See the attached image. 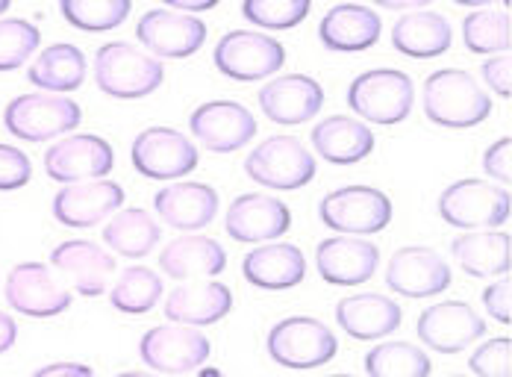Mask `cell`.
Returning <instances> with one entry per match:
<instances>
[{"label": "cell", "instance_id": "cell-51", "mask_svg": "<svg viewBox=\"0 0 512 377\" xmlns=\"http://www.w3.org/2000/svg\"><path fill=\"white\" fill-rule=\"evenodd\" d=\"M327 377H354V375H327Z\"/></svg>", "mask_w": 512, "mask_h": 377}, {"label": "cell", "instance_id": "cell-7", "mask_svg": "<svg viewBox=\"0 0 512 377\" xmlns=\"http://www.w3.org/2000/svg\"><path fill=\"white\" fill-rule=\"evenodd\" d=\"M318 218L342 236H371L389 227L392 201L371 186H345L321 198Z\"/></svg>", "mask_w": 512, "mask_h": 377}, {"label": "cell", "instance_id": "cell-23", "mask_svg": "<svg viewBox=\"0 0 512 377\" xmlns=\"http://www.w3.org/2000/svg\"><path fill=\"white\" fill-rule=\"evenodd\" d=\"M318 36H321L324 48H330L336 54L368 51L380 39V15L371 6L339 3L321 18Z\"/></svg>", "mask_w": 512, "mask_h": 377}, {"label": "cell", "instance_id": "cell-6", "mask_svg": "<svg viewBox=\"0 0 512 377\" xmlns=\"http://www.w3.org/2000/svg\"><path fill=\"white\" fill-rule=\"evenodd\" d=\"M315 171L318 165L312 151L295 136H271L262 145H256L251 157L245 160V174L259 186L277 192L304 189L315 180Z\"/></svg>", "mask_w": 512, "mask_h": 377}, {"label": "cell", "instance_id": "cell-1", "mask_svg": "<svg viewBox=\"0 0 512 377\" xmlns=\"http://www.w3.org/2000/svg\"><path fill=\"white\" fill-rule=\"evenodd\" d=\"M424 115L436 127L468 130L489 118L492 98L480 89V83L460 68H442L424 80Z\"/></svg>", "mask_w": 512, "mask_h": 377}, {"label": "cell", "instance_id": "cell-46", "mask_svg": "<svg viewBox=\"0 0 512 377\" xmlns=\"http://www.w3.org/2000/svg\"><path fill=\"white\" fill-rule=\"evenodd\" d=\"M15 339H18V324H15V319L9 313L0 310V354L9 351L15 345Z\"/></svg>", "mask_w": 512, "mask_h": 377}, {"label": "cell", "instance_id": "cell-39", "mask_svg": "<svg viewBox=\"0 0 512 377\" xmlns=\"http://www.w3.org/2000/svg\"><path fill=\"white\" fill-rule=\"evenodd\" d=\"M242 15L265 30H292L309 15V0H248Z\"/></svg>", "mask_w": 512, "mask_h": 377}, {"label": "cell", "instance_id": "cell-31", "mask_svg": "<svg viewBox=\"0 0 512 377\" xmlns=\"http://www.w3.org/2000/svg\"><path fill=\"white\" fill-rule=\"evenodd\" d=\"M159 269L174 280H198L215 277L227 269L224 248L209 236H183L171 239L159 254Z\"/></svg>", "mask_w": 512, "mask_h": 377}, {"label": "cell", "instance_id": "cell-2", "mask_svg": "<svg viewBox=\"0 0 512 377\" xmlns=\"http://www.w3.org/2000/svg\"><path fill=\"white\" fill-rule=\"evenodd\" d=\"M165 68L145 51H136L127 42H109L95 54V80L98 89L118 101L148 98L162 86Z\"/></svg>", "mask_w": 512, "mask_h": 377}, {"label": "cell", "instance_id": "cell-4", "mask_svg": "<svg viewBox=\"0 0 512 377\" xmlns=\"http://www.w3.org/2000/svg\"><path fill=\"white\" fill-rule=\"evenodd\" d=\"M415 104V86L410 74L398 68H374L359 74L348 86V107L357 112L359 118L374 121V124H398L412 112Z\"/></svg>", "mask_w": 512, "mask_h": 377}, {"label": "cell", "instance_id": "cell-27", "mask_svg": "<svg viewBox=\"0 0 512 377\" xmlns=\"http://www.w3.org/2000/svg\"><path fill=\"white\" fill-rule=\"evenodd\" d=\"M154 207L162 221L177 230H201L218 216V192L206 183L183 180L159 189Z\"/></svg>", "mask_w": 512, "mask_h": 377}, {"label": "cell", "instance_id": "cell-26", "mask_svg": "<svg viewBox=\"0 0 512 377\" xmlns=\"http://www.w3.org/2000/svg\"><path fill=\"white\" fill-rule=\"evenodd\" d=\"M242 274L256 289L283 292V289H292L304 280L307 260H304V251L298 245L268 242V245H259L256 251L245 257Z\"/></svg>", "mask_w": 512, "mask_h": 377}, {"label": "cell", "instance_id": "cell-11", "mask_svg": "<svg viewBox=\"0 0 512 377\" xmlns=\"http://www.w3.org/2000/svg\"><path fill=\"white\" fill-rule=\"evenodd\" d=\"M139 354L154 372L183 375V372L201 369L209 360V339L195 327L162 324L142 336Z\"/></svg>", "mask_w": 512, "mask_h": 377}, {"label": "cell", "instance_id": "cell-30", "mask_svg": "<svg viewBox=\"0 0 512 377\" xmlns=\"http://www.w3.org/2000/svg\"><path fill=\"white\" fill-rule=\"evenodd\" d=\"M454 42V30L451 24L430 9H412L407 15L398 18V24L392 27V45L395 51L412 59H433L442 56Z\"/></svg>", "mask_w": 512, "mask_h": 377}, {"label": "cell", "instance_id": "cell-37", "mask_svg": "<svg viewBox=\"0 0 512 377\" xmlns=\"http://www.w3.org/2000/svg\"><path fill=\"white\" fill-rule=\"evenodd\" d=\"M62 18L83 30V33H103V30H115L118 24L127 21L133 3L127 0H65L59 3Z\"/></svg>", "mask_w": 512, "mask_h": 377}, {"label": "cell", "instance_id": "cell-13", "mask_svg": "<svg viewBox=\"0 0 512 377\" xmlns=\"http://www.w3.org/2000/svg\"><path fill=\"white\" fill-rule=\"evenodd\" d=\"M112 145L95 136V133H80L68 136L62 142L51 145L45 151V171L56 183H89V180H103L112 171Z\"/></svg>", "mask_w": 512, "mask_h": 377}, {"label": "cell", "instance_id": "cell-28", "mask_svg": "<svg viewBox=\"0 0 512 377\" xmlns=\"http://www.w3.org/2000/svg\"><path fill=\"white\" fill-rule=\"evenodd\" d=\"M312 148L333 165H354L374 151V133L357 118L330 115L312 127Z\"/></svg>", "mask_w": 512, "mask_h": 377}, {"label": "cell", "instance_id": "cell-8", "mask_svg": "<svg viewBox=\"0 0 512 377\" xmlns=\"http://www.w3.org/2000/svg\"><path fill=\"white\" fill-rule=\"evenodd\" d=\"M83 118V109L71 98L53 95H18L3 109V124L15 139L24 142H48L74 130Z\"/></svg>", "mask_w": 512, "mask_h": 377}, {"label": "cell", "instance_id": "cell-35", "mask_svg": "<svg viewBox=\"0 0 512 377\" xmlns=\"http://www.w3.org/2000/svg\"><path fill=\"white\" fill-rule=\"evenodd\" d=\"M368 377H430V357L412 342H380L365 357Z\"/></svg>", "mask_w": 512, "mask_h": 377}, {"label": "cell", "instance_id": "cell-50", "mask_svg": "<svg viewBox=\"0 0 512 377\" xmlns=\"http://www.w3.org/2000/svg\"><path fill=\"white\" fill-rule=\"evenodd\" d=\"M6 9H9V3H6V0H0V15H6Z\"/></svg>", "mask_w": 512, "mask_h": 377}, {"label": "cell", "instance_id": "cell-38", "mask_svg": "<svg viewBox=\"0 0 512 377\" xmlns=\"http://www.w3.org/2000/svg\"><path fill=\"white\" fill-rule=\"evenodd\" d=\"M42 33L27 18H0V71L21 68L39 51Z\"/></svg>", "mask_w": 512, "mask_h": 377}, {"label": "cell", "instance_id": "cell-16", "mask_svg": "<svg viewBox=\"0 0 512 377\" xmlns=\"http://www.w3.org/2000/svg\"><path fill=\"white\" fill-rule=\"evenodd\" d=\"M189 127H192L195 139L215 154H233L256 136V121L251 109L236 104V101L201 104L192 112Z\"/></svg>", "mask_w": 512, "mask_h": 377}, {"label": "cell", "instance_id": "cell-42", "mask_svg": "<svg viewBox=\"0 0 512 377\" xmlns=\"http://www.w3.org/2000/svg\"><path fill=\"white\" fill-rule=\"evenodd\" d=\"M483 168H486V174L489 177H495V180H501L504 186H510L512 183V139L510 136H504V139H498L486 154H483Z\"/></svg>", "mask_w": 512, "mask_h": 377}, {"label": "cell", "instance_id": "cell-45", "mask_svg": "<svg viewBox=\"0 0 512 377\" xmlns=\"http://www.w3.org/2000/svg\"><path fill=\"white\" fill-rule=\"evenodd\" d=\"M33 377H95V372L83 363H51Z\"/></svg>", "mask_w": 512, "mask_h": 377}, {"label": "cell", "instance_id": "cell-32", "mask_svg": "<svg viewBox=\"0 0 512 377\" xmlns=\"http://www.w3.org/2000/svg\"><path fill=\"white\" fill-rule=\"evenodd\" d=\"M27 80L45 92H74L86 80V56L77 45L59 42L36 56Z\"/></svg>", "mask_w": 512, "mask_h": 377}, {"label": "cell", "instance_id": "cell-25", "mask_svg": "<svg viewBox=\"0 0 512 377\" xmlns=\"http://www.w3.org/2000/svg\"><path fill=\"white\" fill-rule=\"evenodd\" d=\"M230 310H233V292L218 280L177 286L165 301V319L183 327H206L221 322Z\"/></svg>", "mask_w": 512, "mask_h": 377}, {"label": "cell", "instance_id": "cell-17", "mask_svg": "<svg viewBox=\"0 0 512 377\" xmlns=\"http://www.w3.org/2000/svg\"><path fill=\"white\" fill-rule=\"evenodd\" d=\"M386 286L404 298H430L451 286V266L436 251L410 245L392 254L386 266Z\"/></svg>", "mask_w": 512, "mask_h": 377}, {"label": "cell", "instance_id": "cell-18", "mask_svg": "<svg viewBox=\"0 0 512 377\" xmlns=\"http://www.w3.org/2000/svg\"><path fill=\"white\" fill-rule=\"evenodd\" d=\"M259 107L274 124H304L324 107V89L307 74H283L262 86Z\"/></svg>", "mask_w": 512, "mask_h": 377}, {"label": "cell", "instance_id": "cell-19", "mask_svg": "<svg viewBox=\"0 0 512 377\" xmlns=\"http://www.w3.org/2000/svg\"><path fill=\"white\" fill-rule=\"evenodd\" d=\"M224 227L236 242H271L289 233L292 210L271 195H242L230 204Z\"/></svg>", "mask_w": 512, "mask_h": 377}, {"label": "cell", "instance_id": "cell-29", "mask_svg": "<svg viewBox=\"0 0 512 377\" xmlns=\"http://www.w3.org/2000/svg\"><path fill=\"white\" fill-rule=\"evenodd\" d=\"M451 254L471 277H501L512 269V236L507 230H474L451 242Z\"/></svg>", "mask_w": 512, "mask_h": 377}, {"label": "cell", "instance_id": "cell-33", "mask_svg": "<svg viewBox=\"0 0 512 377\" xmlns=\"http://www.w3.org/2000/svg\"><path fill=\"white\" fill-rule=\"evenodd\" d=\"M103 242L112 251H118L121 257L142 260V257H148V251L159 242V224L148 216V210L130 207V210H121L118 216H112L106 221Z\"/></svg>", "mask_w": 512, "mask_h": 377}, {"label": "cell", "instance_id": "cell-48", "mask_svg": "<svg viewBox=\"0 0 512 377\" xmlns=\"http://www.w3.org/2000/svg\"><path fill=\"white\" fill-rule=\"evenodd\" d=\"M198 377H227V375H221L218 369H204V372H201Z\"/></svg>", "mask_w": 512, "mask_h": 377}, {"label": "cell", "instance_id": "cell-34", "mask_svg": "<svg viewBox=\"0 0 512 377\" xmlns=\"http://www.w3.org/2000/svg\"><path fill=\"white\" fill-rule=\"evenodd\" d=\"M462 39L471 54H507L512 45V18L504 9H477L462 21Z\"/></svg>", "mask_w": 512, "mask_h": 377}, {"label": "cell", "instance_id": "cell-22", "mask_svg": "<svg viewBox=\"0 0 512 377\" xmlns=\"http://www.w3.org/2000/svg\"><path fill=\"white\" fill-rule=\"evenodd\" d=\"M51 263L53 269L62 271L71 280L77 295H86V298L103 295L109 286V277L115 271V260L106 251H101V245L86 242V239H71V242L56 245Z\"/></svg>", "mask_w": 512, "mask_h": 377}, {"label": "cell", "instance_id": "cell-21", "mask_svg": "<svg viewBox=\"0 0 512 377\" xmlns=\"http://www.w3.org/2000/svg\"><path fill=\"white\" fill-rule=\"evenodd\" d=\"M377 263H380L377 245L368 239H354V236L324 239L315 251L318 274L333 286H359L371 280Z\"/></svg>", "mask_w": 512, "mask_h": 377}, {"label": "cell", "instance_id": "cell-24", "mask_svg": "<svg viewBox=\"0 0 512 377\" xmlns=\"http://www.w3.org/2000/svg\"><path fill=\"white\" fill-rule=\"evenodd\" d=\"M401 307L377 292H359L348 295L336 304V322L339 327L354 336L359 342H371V339H383L389 333H395L401 327Z\"/></svg>", "mask_w": 512, "mask_h": 377}, {"label": "cell", "instance_id": "cell-15", "mask_svg": "<svg viewBox=\"0 0 512 377\" xmlns=\"http://www.w3.org/2000/svg\"><path fill=\"white\" fill-rule=\"evenodd\" d=\"M486 333V322L465 301H442L418 316V339L439 354H460Z\"/></svg>", "mask_w": 512, "mask_h": 377}, {"label": "cell", "instance_id": "cell-49", "mask_svg": "<svg viewBox=\"0 0 512 377\" xmlns=\"http://www.w3.org/2000/svg\"><path fill=\"white\" fill-rule=\"evenodd\" d=\"M118 377H156V375H148V372H124V375Z\"/></svg>", "mask_w": 512, "mask_h": 377}, {"label": "cell", "instance_id": "cell-47", "mask_svg": "<svg viewBox=\"0 0 512 377\" xmlns=\"http://www.w3.org/2000/svg\"><path fill=\"white\" fill-rule=\"evenodd\" d=\"M212 6H215V0H171L168 3V9L183 12V15H198V12H206Z\"/></svg>", "mask_w": 512, "mask_h": 377}, {"label": "cell", "instance_id": "cell-43", "mask_svg": "<svg viewBox=\"0 0 512 377\" xmlns=\"http://www.w3.org/2000/svg\"><path fill=\"white\" fill-rule=\"evenodd\" d=\"M483 307L489 310L492 319L501 324H512V283L510 280H495L483 292Z\"/></svg>", "mask_w": 512, "mask_h": 377}, {"label": "cell", "instance_id": "cell-40", "mask_svg": "<svg viewBox=\"0 0 512 377\" xmlns=\"http://www.w3.org/2000/svg\"><path fill=\"white\" fill-rule=\"evenodd\" d=\"M468 369L477 377H512V339H489L471 357Z\"/></svg>", "mask_w": 512, "mask_h": 377}, {"label": "cell", "instance_id": "cell-5", "mask_svg": "<svg viewBox=\"0 0 512 377\" xmlns=\"http://www.w3.org/2000/svg\"><path fill=\"white\" fill-rule=\"evenodd\" d=\"M339 351L336 333L318 319L292 316L271 327L268 333V357L283 369H318L327 366Z\"/></svg>", "mask_w": 512, "mask_h": 377}, {"label": "cell", "instance_id": "cell-10", "mask_svg": "<svg viewBox=\"0 0 512 377\" xmlns=\"http://www.w3.org/2000/svg\"><path fill=\"white\" fill-rule=\"evenodd\" d=\"M133 168L151 180H177L198 168V148L174 127H148L130 151Z\"/></svg>", "mask_w": 512, "mask_h": 377}, {"label": "cell", "instance_id": "cell-14", "mask_svg": "<svg viewBox=\"0 0 512 377\" xmlns=\"http://www.w3.org/2000/svg\"><path fill=\"white\" fill-rule=\"evenodd\" d=\"M136 36L154 59L156 56L186 59L201 51V45L206 42V24L195 15H183L168 6H159V9H148L139 18Z\"/></svg>", "mask_w": 512, "mask_h": 377}, {"label": "cell", "instance_id": "cell-36", "mask_svg": "<svg viewBox=\"0 0 512 377\" xmlns=\"http://www.w3.org/2000/svg\"><path fill=\"white\" fill-rule=\"evenodd\" d=\"M159 298H162V280L148 266H130L109 292L112 307L127 316H142L154 310Z\"/></svg>", "mask_w": 512, "mask_h": 377}, {"label": "cell", "instance_id": "cell-52", "mask_svg": "<svg viewBox=\"0 0 512 377\" xmlns=\"http://www.w3.org/2000/svg\"><path fill=\"white\" fill-rule=\"evenodd\" d=\"M454 377H462V375H454Z\"/></svg>", "mask_w": 512, "mask_h": 377}, {"label": "cell", "instance_id": "cell-20", "mask_svg": "<svg viewBox=\"0 0 512 377\" xmlns=\"http://www.w3.org/2000/svg\"><path fill=\"white\" fill-rule=\"evenodd\" d=\"M124 189L112 180H89L65 186L53 198V218L65 227H95L103 218L118 213Z\"/></svg>", "mask_w": 512, "mask_h": 377}, {"label": "cell", "instance_id": "cell-44", "mask_svg": "<svg viewBox=\"0 0 512 377\" xmlns=\"http://www.w3.org/2000/svg\"><path fill=\"white\" fill-rule=\"evenodd\" d=\"M483 80L489 83V89L501 98H510L512 95V59L510 54L492 56L486 65H483Z\"/></svg>", "mask_w": 512, "mask_h": 377}, {"label": "cell", "instance_id": "cell-41", "mask_svg": "<svg viewBox=\"0 0 512 377\" xmlns=\"http://www.w3.org/2000/svg\"><path fill=\"white\" fill-rule=\"evenodd\" d=\"M30 177H33V162H30V157L21 148L0 145V192L21 189V186L30 183Z\"/></svg>", "mask_w": 512, "mask_h": 377}, {"label": "cell", "instance_id": "cell-12", "mask_svg": "<svg viewBox=\"0 0 512 377\" xmlns=\"http://www.w3.org/2000/svg\"><path fill=\"white\" fill-rule=\"evenodd\" d=\"M6 301L30 319H53L71 307V292L45 263H18L6 277Z\"/></svg>", "mask_w": 512, "mask_h": 377}, {"label": "cell", "instance_id": "cell-9", "mask_svg": "<svg viewBox=\"0 0 512 377\" xmlns=\"http://www.w3.org/2000/svg\"><path fill=\"white\" fill-rule=\"evenodd\" d=\"M215 68L239 83H256L277 74L286 62V51L277 39L259 30H233L215 45Z\"/></svg>", "mask_w": 512, "mask_h": 377}, {"label": "cell", "instance_id": "cell-3", "mask_svg": "<svg viewBox=\"0 0 512 377\" xmlns=\"http://www.w3.org/2000/svg\"><path fill=\"white\" fill-rule=\"evenodd\" d=\"M439 216L460 230H495L512 216V198L507 189L492 186L477 177L451 183L439 198Z\"/></svg>", "mask_w": 512, "mask_h": 377}]
</instances>
